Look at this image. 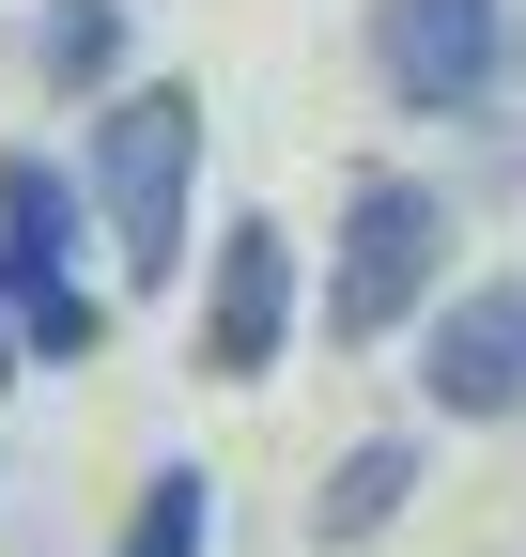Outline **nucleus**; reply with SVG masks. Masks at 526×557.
I'll list each match as a JSON object with an SVG mask.
<instances>
[{
	"instance_id": "nucleus-1",
	"label": "nucleus",
	"mask_w": 526,
	"mask_h": 557,
	"mask_svg": "<svg viewBox=\"0 0 526 557\" xmlns=\"http://www.w3.org/2000/svg\"><path fill=\"white\" fill-rule=\"evenodd\" d=\"M186 186H202V94L186 78H124L93 109V233L124 263V295H155V278L186 263Z\"/></svg>"
},
{
	"instance_id": "nucleus-2",
	"label": "nucleus",
	"mask_w": 526,
	"mask_h": 557,
	"mask_svg": "<svg viewBox=\"0 0 526 557\" xmlns=\"http://www.w3.org/2000/svg\"><path fill=\"white\" fill-rule=\"evenodd\" d=\"M434 263H449V201L434 186H403V171H356V201H341V263H325V341H403L418 325V295H434Z\"/></svg>"
},
{
	"instance_id": "nucleus-3",
	"label": "nucleus",
	"mask_w": 526,
	"mask_h": 557,
	"mask_svg": "<svg viewBox=\"0 0 526 557\" xmlns=\"http://www.w3.org/2000/svg\"><path fill=\"white\" fill-rule=\"evenodd\" d=\"M511 62V16L496 0H372V78L403 109H480Z\"/></svg>"
},
{
	"instance_id": "nucleus-4",
	"label": "nucleus",
	"mask_w": 526,
	"mask_h": 557,
	"mask_svg": "<svg viewBox=\"0 0 526 557\" xmlns=\"http://www.w3.org/2000/svg\"><path fill=\"white\" fill-rule=\"evenodd\" d=\"M279 341H295V233L279 218H233L217 278H202V372L248 387V372H279Z\"/></svg>"
},
{
	"instance_id": "nucleus-5",
	"label": "nucleus",
	"mask_w": 526,
	"mask_h": 557,
	"mask_svg": "<svg viewBox=\"0 0 526 557\" xmlns=\"http://www.w3.org/2000/svg\"><path fill=\"white\" fill-rule=\"evenodd\" d=\"M418 387H434V418H511V403H526V263L434 310V341H418Z\"/></svg>"
},
{
	"instance_id": "nucleus-6",
	"label": "nucleus",
	"mask_w": 526,
	"mask_h": 557,
	"mask_svg": "<svg viewBox=\"0 0 526 557\" xmlns=\"http://www.w3.org/2000/svg\"><path fill=\"white\" fill-rule=\"evenodd\" d=\"M403 496H418V434H372V449H341V465H325V496H310V542H372Z\"/></svg>"
},
{
	"instance_id": "nucleus-7",
	"label": "nucleus",
	"mask_w": 526,
	"mask_h": 557,
	"mask_svg": "<svg viewBox=\"0 0 526 557\" xmlns=\"http://www.w3.org/2000/svg\"><path fill=\"white\" fill-rule=\"evenodd\" d=\"M202 527H217V480H202V465H155L109 557H202Z\"/></svg>"
},
{
	"instance_id": "nucleus-8",
	"label": "nucleus",
	"mask_w": 526,
	"mask_h": 557,
	"mask_svg": "<svg viewBox=\"0 0 526 557\" xmlns=\"http://www.w3.org/2000/svg\"><path fill=\"white\" fill-rule=\"evenodd\" d=\"M32 62H47V94H109V62H124V16H109V0H47Z\"/></svg>"
},
{
	"instance_id": "nucleus-9",
	"label": "nucleus",
	"mask_w": 526,
	"mask_h": 557,
	"mask_svg": "<svg viewBox=\"0 0 526 557\" xmlns=\"http://www.w3.org/2000/svg\"><path fill=\"white\" fill-rule=\"evenodd\" d=\"M0 372H16V310H0Z\"/></svg>"
}]
</instances>
